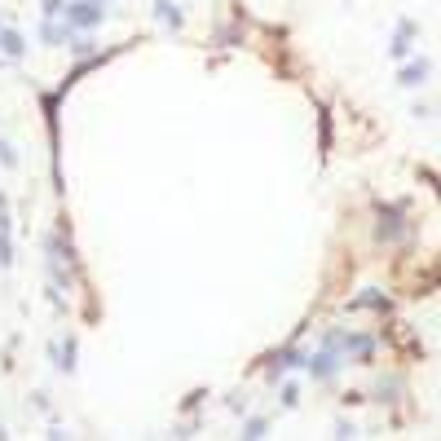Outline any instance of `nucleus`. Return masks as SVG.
Listing matches in <instances>:
<instances>
[{
  "label": "nucleus",
  "mask_w": 441,
  "mask_h": 441,
  "mask_svg": "<svg viewBox=\"0 0 441 441\" xmlns=\"http://www.w3.org/2000/svg\"><path fill=\"white\" fill-rule=\"evenodd\" d=\"M0 44H5V53H9V57H18V53H22V40H18L14 31H5V35H0Z\"/></svg>",
  "instance_id": "nucleus-4"
},
{
  "label": "nucleus",
  "mask_w": 441,
  "mask_h": 441,
  "mask_svg": "<svg viewBox=\"0 0 441 441\" xmlns=\"http://www.w3.org/2000/svg\"><path fill=\"white\" fill-rule=\"evenodd\" d=\"M428 71H433V66H428V57H420V62H411V66H402V84H406V89H420V84H428Z\"/></svg>",
  "instance_id": "nucleus-2"
},
{
  "label": "nucleus",
  "mask_w": 441,
  "mask_h": 441,
  "mask_svg": "<svg viewBox=\"0 0 441 441\" xmlns=\"http://www.w3.org/2000/svg\"><path fill=\"white\" fill-rule=\"evenodd\" d=\"M411 35H415V22H402V27H397V40H393V57H406V53H411Z\"/></svg>",
  "instance_id": "nucleus-3"
},
{
  "label": "nucleus",
  "mask_w": 441,
  "mask_h": 441,
  "mask_svg": "<svg viewBox=\"0 0 441 441\" xmlns=\"http://www.w3.org/2000/svg\"><path fill=\"white\" fill-rule=\"evenodd\" d=\"M62 14H66L71 27H98V22H102L98 5H71V9H62Z\"/></svg>",
  "instance_id": "nucleus-1"
}]
</instances>
